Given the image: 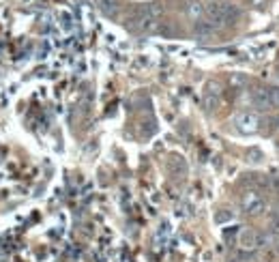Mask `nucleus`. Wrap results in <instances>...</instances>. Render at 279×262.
Masks as SVG:
<instances>
[{"instance_id": "obj_1", "label": "nucleus", "mask_w": 279, "mask_h": 262, "mask_svg": "<svg viewBox=\"0 0 279 262\" xmlns=\"http://www.w3.org/2000/svg\"><path fill=\"white\" fill-rule=\"evenodd\" d=\"M241 206H243V211H245L247 215L260 217V215L266 211V200L262 198L260 192L249 189V192H245V194H243V198H241Z\"/></svg>"}, {"instance_id": "obj_2", "label": "nucleus", "mask_w": 279, "mask_h": 262, "mask_svg": "<svg viewBox=\"0 0 279 262\" xmlns=\"http://www.w3.org/2000/svg\"><path fill=\"white\" fill-rule=\"evenodd\" d=\"M236 243H239V249L247 251V254H253V251H258L264 245V236L260 232H256L253 228H243L239 232Z\"/></svg>"}, {"instance_id": "obj_3", "label": "nucleus", "mask_w": 279, "mask_h": 262, "mask_svg": "<svg viewBox=\"0 0 279 262\" xmlns=\"http://www.w3.org/2000/svg\"><path fill=\"white\" fill-rule=\"evenodd\" d=\"M234 127L239 129L241 133H256L260 129V118H258V114L251 112V110H243L234 116Z\"/></svg>"}, {"instance_id": "obj_4", "label": "nucleus", "mask_w": 279, "mask_h": 262, "mask_svg": "<svg viewBox=\"0 0 279 262\" xmlns=\"http://www.w3.org/2000/svg\"><path fill=\"white\" fill-rule=\"evenodd\" d=\"M251 103H253L258 110H262V112H266V110H275V108H277L271 88H256V90L251 92Z\"/></svg>"}, {"instance_id": "obj_5", "label": "nucleus", "mask_w": 279, "mask_h": 262, "mask_svg": "<svg viewBox=\"0 0 279 262\" xmlns=\"http://www.w3.org/2000/svg\"><path fill=\"white\" fill-rule=\"evenodd\" d=\"M193 35L198 37L200 41H209L217 35V28L209 22V19H200V22H195L193 24Z\"/></svg>"}, {"instance_id": "obj_6", "label": "nucleus", "mask_w": 279, "mask_h": 262, "mask_svg": "<svg viewBox=\"0 0 279 262\" xmlns=\"http://www.w3.org/2000/svg\"><path fill=\"white\" fill-rule=\"evenodd\" d=\"M206 15V5H202L200 0H189L187 3V17L191 19V22H200V19H204Z\"/></svg>"}, {"instance_id": "obj_7", "label": "nucleus", "mask_w": 279, "mask_h": 262, "mask_svg": "<svg viewBox=\"0 0 279 262\" xmlns=\"http://www.w3.org/2000/svg\"><path fill=\"white\" fill-rule=\"evenodd\" d=\"M219 106V86H215V84H209V90L204 92V108L206 110H215Z\"/></svg>"}, {"instance_id": "obj_8", "label": "nucleus", "mask_w": 279, "mask_h": 262, "mask_svg": "<svg viewBox=\"0 0 279 262\" xmlns=\"http://www.w3.org/2000/svg\"><path fill=\"white\" fill-rule=\"evenodd\" d=\"M239 17H241V9H239V5L225 3V0H223V19H225V26L239 22Z\"/></svg>"}, {"instance_id": "obj_9", "label": "nucleus", "mask_w": 279, "mask_h": 262, "mask_svg": "<svg viewBox=\"0 0 279 262\" xmlns=\"http://www.w3.org/2000/svg\"><path fill=\"white\" fill-rule=\"evenodd\" d=\"M99 9L106 15H116L118 11V0H99Z\"/></svg>"}]
</instances>
